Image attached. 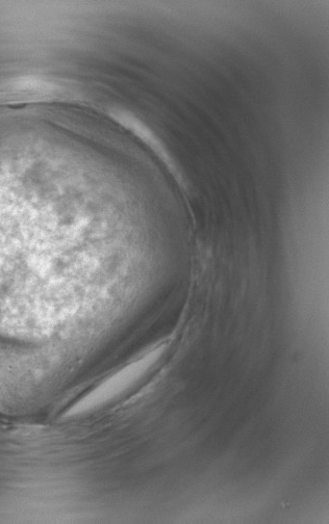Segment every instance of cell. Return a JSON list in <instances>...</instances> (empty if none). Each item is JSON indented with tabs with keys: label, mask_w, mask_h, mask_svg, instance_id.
Here are the masks:
<instances>
[{
	"label": "cell",
	"mask_w": 329,
	"mask_h": 524,
	"mask_svg": "<svg viewBox=\"0 0 329 524\" xmlns=\"http://www.w3.org/2000/svg\"><path fill=\"white\" fill-rule=\"evenodd\" d=\"M156 357L151 355L130 368L123 370L120 374L114 377L111 381L107 382L104 386H101L94 390L91 395L81 400L79 403L74 404L68 411V416L79 415L86 411L91 410L95 406L103 403L110 397H114L118 389H122L128 386L129 383L137 379L141 374L149 368L151 364H154Z\"/></svg>",
	"instance_id": "cell-1"
}]
</instances>
